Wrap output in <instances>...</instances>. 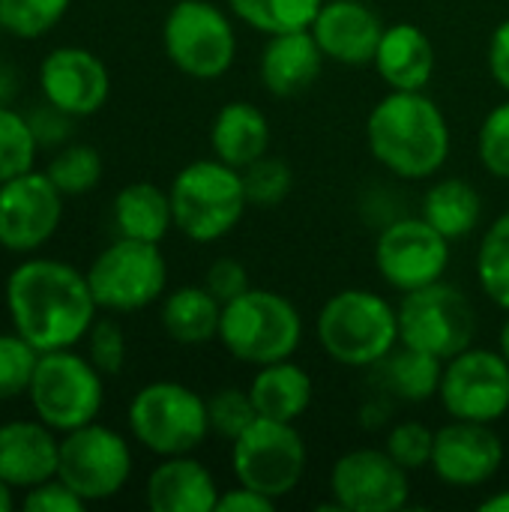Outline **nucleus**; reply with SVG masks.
Returning a JSON list of instances; mask_svg holds the SVG:
<instances>
[{"label":"nucleus","instance_id":"obj_1","mask_svg":"<svg viewBox=\"0 0 509 512\" xmlns=\"http://www.w3.org/2000/svg\"><path fill=\"white\" fill-rule=\"evenodd\" d=\"M12 330L39 354L75 348L99 318L87 273L60 258L24 255L3 285Z\"/></svg>","mask_w":509,"mask_h":512},{"label":"nucleus","instance_id":"obj_2","mask_svg":"<svg viewBox=\"0 0 509 512\" xmlns=\"http://www.w3.org/2000/svg\"><path fill=\"white\" fill-rule=\"evenodd\" d=\"M366 147L387 174L429 180L450 159V120L426 90H387L366 117Z\"/></svg>","mask_w":509,"mask_h":512},{"label":"nucleus","instance_id":"obj_3","mask_svg":"<svg viewBox=\"0 0 509 512\" xmlns=\"http://www.w3.org/2000/svg\"><path fill=\"white\" fill-rule=\"evenodd\" d=\"M315 336L333 363L375 369L399 345V309L378 291L342 288L324 300Z\"/></svg>","mask_w":509,"mask_h":512},{"label":"nucleus","instance_id":"obj_4","mask_svg":"<svg viewBox=\"0 0 509 512\" xmlns=\"http://www.w3.org/2000/svg\"><path fill=\"white\" fill-rule=\"evenodd\" d=\"M306 336V324L291 297L270 288H249L222 306L219 345L243 366L291 360Z\"/></svg>","mask_w":509,"mask_h":512},{"label":"nucleus","instance_id":"obj_5","mask_svg":"<svg viewBox=\"0 0 509 512\" xmlns=\"http://www.w3.org/2000/svg\"><path fill=\"white\" fill-rule=\"evenodd\" d=\"M168 195L174 210V231L192 243L225 240L249 210L243 174L216 156L183 165L174 174Z\"/></svg>","mask_w":509,"mask_h":512},{"label":"nucleus","instance_id":"obj_6","mask_svg":"<svg viewBox=\"0 0 509 512\" xmlns=\"http://www.w3.org/2000/svg\"><path fill=\"white\" fill-rule=\"evenodd\" d=\"M126 423L132 441L156 459L195 453L213 435L207 399L180 381L144 384L129 402Z\"/></svg>","mask_w":509,"mask_h":512},{"label":"nucleus","instance_id":"obj_7","mask_svg":"<svg viewBox=\"0 0 509 512\" xmlns=\"http://www.w3.org/2000/svg\"><path fill=\"white\" fill-rule=\"evenodd\" d=\"M228 6L213 0H177L162 21L168 63L195 81L222 78L237 60V27Z\"/></svg>","mask_w":509,"mask_h":512},{"label":"nucleus","instance_id":"obj_8","mask_svg":"<svg viewBox=\"0 0 509 512\" xmlns=\"http://www.w3.org/2000/svg\"><path fill=\"white\" fill-rule=\"evenodd\" d=\"M27 402L33 417L57 435L99 420L105 405V375L75 348L39 354Z\"/></svg>","mask_w":509,"mask_h":512},{"label":"nucleus","instance_id":"obj_9","mask_svg":"<svg viewBox=\"0 0 509 512\" xmlns=\"http://www.w3.org/2000/svg\"><path fill=\"white\" fill-rule=\"evenodd\" d=\"M306 468L309 450L297 423L258 417L240 438L231 441L234 483L249 486L276 504L300 489Z\"/></svg>","mask_w":509,"mask_h":512},{"label":"nucleus","instance_id":"obj_10","mask_svg":"<svg viewBox=\"0 0 509 512\" xmlns=\"http://www.w3.org/2000/svg\"><path fill=\"white\" fill-rule=\"evenodd\" d=\"M99 312L132 315L159 303L168 291V261L159 243L117 237L87 267Z\"/></svg>","mask_w":509,"mask_h":512},{"label":"nucleus","instance_id":"obj_11","mask_svg":"<svg viewBox=\"0 0 509 512\" xmlns=\"http://www.w3.org/2000/svg\"><path fill=\"white\" fill-rule=\"evenodd\" d=\"M399 342L450 360L477 339V309L471 297L447 279L408 291L399 300Z\"/></svg>","mask_w":509,"mask_h":512},{"label":"nucleus","instance_id":"obj_12","mask_svg":"<svg viewBox=\"0 0 509 512\" xmlns=\"http://www.w3.org/2000/svg\"><path fill=\"white\" fill-rule=\"evenodd\" d=\"M132 444L117 429L87 423L60 435L57 477L87 504L117 498L132 480Z\"/></svg>","mask_w":509,"mask_h":512},{"label":"nucleus","instance_id":"obj_13","mask_svg":"<svg viewBox=\"0 0 509 512\" xmlns=\"http://www.w3.org/2000/svg\"><path fill=\"white\" fill-rule=\"evenodd\" d=\"M438 402L450 420L498 426L509 414V363L498 348L471 345L444 360Z\"/></svg>","mask_w":509,"mask_h":512},{"label":"nucleus","instance_id":"obj_14","mask_svg":"<svg viewBox=\"0 0 509 512\" xmlns=\"http://www.w3.org/2000/svg\"><path fill=\"white\" fill-rule=\"evenodd\" d=\"M372 261L387 288L408 294L447 276L450 240L423 216H399L378 231Z\"/></svg>","mask_w":509,"mask_h":512},{"label":"nucleus","instance_id":"obj_15","mask_svg":"<svg viewBox=\"0 0 509 512\" xmlns=\"http://www.w3.org/2000/svg\"><path fill=\"white\" fill-rule=\"evenodd\" d=\"M327 492L342 512H399L411 501V474L384 447H357L330 465Z\"/></svg>","mask_w":509,"mask_h":512},{"label":"nucleus","instance_id":"obj_16","mask_svg":"<svg viewBox=\"0 0 509 512\" xmlns=\"http://www.w3.org/2000/svg\"><path fill=\"white\" fill-rule=\"evenodd\" d=\"M63 192L45 171H24L0 186V249L36 255L63 222Z\"/></svg>","mask_w":509,"mask_h":512},{"label":"nucleus","instance_id":"obj_17","mask_svg":"<svg viewBox=\"0 0 509 512\" xmlns=\"http://www.w3.org/2000/svg\"><path fill=\"white\" fill-rule=\"evenodd\" d=\"M507 462V447L495 426L471 420H447L435 429V453L429 471L450 489H483Z\"/></svg>","mask_w":509,"mask_h":512},{"label":"nucleus","instance_id":"obj_18","mask_svg":"<svg viewBox=\"0 0 509 512\" xmlns=\"http://www.w3.org/2000/svg\"><path fill=\"white\" fill-rule=\"evenodd\" d=\"M42 99L72 117H93L111 96V72L99 54L81 45H60L39 63Z\"/></svg>","mask_w":509,"mask_h":512},{"label":"nucleus","instance_id":"obj_19","mask_svg":"<svg viewBox=\"0 0 509 512\" xmlns=\"http://www.w3.org/2000/svg\"><path fill=\"white\" fill-rule=\"evenodd\" d=\"M384 27L369 0H324L309 30L330 63L360 69L372 66Z\"/></svg>","mask_w":509,"mask_h":512},{"label":"nucleus","instance_id":"obj_20","mask_svg":"<svg viewBox=\"0 0 509 512\" xmlns=\"http://www.w3.org/2000/svg\"><path fill=\"white\" fill-rule=\"evenodd\" d=\"M60 465V435L42 420L0 423V480L27 492L51 477Z\"/></svg>","mask_w":509,"mask_h":512},{"label":"nucleus","instance_id":"obj_21","mask_svg":"<svg viewBox=\"0 0 509 512\" xmlns=\"http://www.w3.org/2000/svg\"><path fill=\"white\" fill-rule=\"evenodd\" d=\"M324 63L327 57L309 27L273 33L264 39V48L258 54V81L270 96L291 99L306 93L318 81Z\"/></svg>","mask_w":509,"mask_h":512},{"label":"nucleus","instance_id":"obj_22","mask_svg":"<svg viewBox=\"0 0 509 512\" xmlns=\"http://www.w3.org/2000/svg\"><path fill=\"white\" fill-rule=\"evenodd\" d=\"M219 495L213 471L195 453L159 459L144 486V501L153 512H216Z\"/></svg>","mask_w":509,"mask_h":512},{"label":"nucleus","instance_id":"obj_23","mask_svg":"<svg viewBox=\"0 0 509 512\" xmlns=\"http://www.w3.org/2000/svg\"><path fill=\"white\" fill-rule=\"evenodd\" d=\"M372 69L387 84V90H426L438 69L435 42L420 24L411 21L387 24Z\"/></svg>","mask_w":509,"mask_h":512},{"label":"nucleus","instance_id":"obj_24","mask_svg":"<svg viewBox=\"0 0 509 512\" xmlns=\"http://www.w3.org/2000/svg\"><path fill=\"white\" fill-rule=\"evenodd\" d=\"M207 141H210V153L219 162L243 171L255 159L270 153L273 132H270L267 114L255 102L231 99L216 111L210 132H207Z\"/></svg>","mask_w":509,"mask_h":512},{"label":"nucleus","instance_id":"obj_25","mask_svg":"<svg viewBox=\"0 0 509 512\" xmlns=\"http://www.w3.org/2000/svg\"><path fill=\"white\" fill-rule=\"evenodd\" d=\"M249 396L255 402L258 417L297 423L315 402V381L291 357V360L258 366L249 381Z\"/></svg>","mask_w":509,"mask_h":512},{"label":"nucleus","instance_id":"obj_26","mask_svg":"<svg viewBox=\"0 0 509 512\" xmlns=\"http://www.w3.org/2000/svg\"><path fill=\"white\" fill-rule=\"evenodd\" d=\"M222 303L204 285H180L159 300L165 336L183 348H204L219 339Z\"/></svg>","mask_w":509,"mask_h":512},{"label":"nucleus","instance_id":"obj_27","mask_svg":"<svg viewBox=\"0 0 509 512\" xmlns=\"http://www.w3.org/2000/svg\"><path fill=\"white\" fill-rule=\"evenodd\" d=\"M111 222L117 237L144 240V243H162L168 231L174 228V210L168 189L138 180L126 183L111 204Z\"/></svg>","mask_w":509,"mask_h":512},{"label":"nucleus","instance_id":"obj_28","mask_svg":"<svg viewBox=\"0 0 509 512\" xmlns=\"http://www.w3.org/2000/svg\"><path fill=\"white\" fill-rule=\"evenodd\" d=\"M483 195L465 177H441L435 180L420 204V216L441 231L450 243L471 237L483 222Z\"/></svg>","mask_w":509,"mask_h":512},{"label":"nucleus","instance_id":"obj_29","mask_svg":"<svg viewBox=\"0 0 509 512\" xmlns=\"http://www.w3.org/2000/svg\"><path fill=\"white\" fill-rule=\"evenodd\" d=\"M441 372H444V360L408 348L402 342L375 366L381 390L408 405H423L429 399H438Z\"/></svg>","mask_w":509,"mask_h":512},{"label":"nucleus","instance_id":"obj_30","mask_svg":"<svg viewBox=\"0 0 509 512\" xmlns=\"http://www.w3.org/2000/svg\"><path fill=\"white\" fill-rule=\"evenodd\" d=\"M225 6L249 30L273 36L312 27L324 0H225Z\"/></svg>","mask_w":509,"mask_h":512},{"label":"nucleus","instance_id":"obj_31","mask_svg":"<svg viewBox=\"0 0 509 512\" xmlns=\"http://www.w3.org/2000/svg\"><path fill=\"white\" fill-rule=\"evenodd\" d=\"M477 285L483 297L509 312V210H504L486 231L477 249Z\"/></svg>","mask_w":509,"mask_h":512},{"label":"nucleus","instance_id":"obj_32","mask_svg":"<svg viewBox=\"0 0 509 512\" xmlns=\"http://www.w3.org/2000/svg\"><path fill=\"white\" fill-rule=\"evenodd\" d=\"M102 171H105L102 153L93 144H72V141L57 147L51 162H48V168H45L51 183L66 198L93 192L99 186V180H102Z\"/></svg>","mask_w":509,"mask_h":512},{"label":"nucleus","instance_id":"obj_33","mask_svg":"<svg viewBox=\"0 0 509 512\" xmlns=\"http://www.w3.org/2000/svg\"><path fill=\"white\" fill-rule=\"evenodd\" d=\"M72 0H0L3 33L15 39H39L51 33L69 12Z\"/></svg>","mask_w":509,"mask_h":512},{"label":"nucleus","instance_id":"obj_34","mask_svg":"<svg viewBox=\"0 0 509 512\" xmlns=\"http://www.w3.org/2000/svg\"><path fill=\"white\" fill-rule=\"evenodd\" d=\"M39 144L27 123V114L12 105H0V186L30 168H36Z\"/></svg>","mask_w":509,"mask_h":512},{"label":"nucleus","instance_id":"obj_35","mask_svg":"<svg viewBox=\"0 0 509 512\" xmlns=\"http://www.w3.org/2000/svg\"><path fill=\"white\" fill-rule=\"evenodd\" d=\"M240 174H243L249 207H258V210H273V207L285 204L294 189V168L273 153L255 159Z\"/></svg>","mask_w":509,"mask_h":512},{"label":"nucleus","instance_id":"obj_36","mask_svg":"<svg viewBox=\"0 0 509 512\" xmlns=\"http://www.w3.org/2000/svg\"><path fill=\"white\" fill-rule=\"evenodd\" d=\"M207 417H210V432L216 438L228 444L240 438L258 420L249 387H219L213 396H207Z\"/></svg>","mask_w":509,"mask_h":512},{"label":"nucleus","instance_id":"obj_37","mask_svg":"<svg viewBox=\"0 0 509 512\" xmlns=\"http://www.w3.org/2000/svg\"><path fill=\"white\" fill-rule=\"evenodd\" d=\"M408 474H420L432 465L435 453V429L423 420H399L387 429L381 444Z\"/></svg>","mask_w":509,"mask_h":512},{"label":"nucleus","instance_id":"obj_38","mask_svg":"<svg viewBox=\"0 0 509 512\" xmlns=\"http://www.w3.org/2000/svg\"><path fill=\"white\" fill-rule=\"evenodd\" d=\"M39 363V351L12 333H0V402H12L18 396H27L33 372Z\"/></svg>","mask_w":509,"mask_h":512},{"label":"nucleus","instance_id":"obj_39","mask_svg":"<svg viewBox=\"0 0 509 512\" xmlns=\"http://www.w3.org/2000/svg\"><path fill=\"white\" fill-rule=\"evenodd\" d=\"M477 159L492 177L509 180V96L483 117L477 132Z\"/></svg>","mask_w":509,"mask_h":512},{"label":"nucleus","instance_id":"obj_40","mask_svg":"<svg viewBox=\"0 0 509 512\" xmlns=\"http://www.w3.org/2000/svg\"><path fill=\"white\" fill-rule=\"evenodd\" d=\"M84 345H87V360L105 375V378H114L123 372L126 366V354H129V345H126V333L120 327V321L111 318V312L105 318H96L93 327L87 330L84 336Z\"/></svg>","mask_w":509,"mask_h":512},{"label":"nucleus","instance_id":"obj_41","mask_svg":"<svg viewBox=\"0 0 509 512\" xmlns=\"http://www.w3.org/2000/svg\"><path fill=\"white\" fill-rule=\"evenodd\" d=\"M222 306L225 303H231L234 297H240L243 291H249L252 288V282H249V270H246V264L243 261H237V258H228V255H222V258H216V261H210V267H207V273H204V282H201Z\"/></svg>","mask_w":509,"mask_h":512},{"label":"nucleus","instance_id":"obj_42","mask_svg":"<svg viewBox=\"0 0 509 512\" xmlns=\"http://www.w3.org/2000/svg\"><path fill=\"white\" fill-rule=\"evenodd\" d=\"M75 120H78V117H72V114L54 108L51 102H45V105L27 111V123H30V129H33L36 144H39V147H48V150H57V147L69 144V138H72V132H75Z\"/></svg>","mask_w":509,"mask_h":512},{"label":"nucleus","instance_id":"obj_43","mask_svg":"<svg viewBox=\"0 0 509 512\" xmlns=\"http://www.w3.org/2000/svg\"><path fill=\"white\" fill-rule=\"evenodd\" d=\"M84 507H87V501L78 498L60 477H51V480L27 489L21 498L24 512H81Z\"/></svg>","mask_w":509,"mask_h":512},{"label":"nucleus","instance_id":"obj_44","mask_svg":"<svg viewBox=\"0 0 509 512\" xmlns=\"http://www.w3.org/2000/svg\"><path fill=\"white\" fill-rule=\"evenodd\" d=\"M279 507L273 498L249 489V486H240L234 483L231 489H222L219 495V504H216V512H273Z\"/></svg>","mask_w":509,"mask_h":512},{"label":"nucleus","instance_id":"obj_45","mask_svg":"<svg viewBox=\"0 0 509 512\" xmlns=\"http://www.w3.org/2000/svg\"><path fill=\"white\" fill-rule=\"evenodd\" d=\"M489 75L492 81L504 90V96H509V18H504L489 39Z\"/></svg>","mask_w":509,"mask_h":512},{"label":"nucleus","instance_id":"obj_46","mask_svg":"<svg viewBox=\"0 0 509 512\" xmlns=\"http://www.w3.org/2000/svg\"><path fill=\"white\" fill-rule=\"evenodd\" d=\"M18 90H21L18 72L9 63L0 60V105H12L15 96H18Z\"/></svg>","mask_w":509,"mask_h":512},{"label":"nucleus","instance_id":"obj_47","mask_svg":"<svg viewBox=\"0 0 509 512\" xmlns=\"http://www.w3.org/2000/svg\"><path fill=\"white\" fill-rule=\"evenodd\" d=\"M480 512H509V489H495L489 498H483L477 504Z\"/></svg>","mask_w":509,"mask_h":512},{"label":"nucleus","instance_id":"obj_48","mask_svg":"<svg viewBox=\"0 0 509 512\" xmlns=\"http://www.w3.org/2000/svg\"><path fill=\"white\" fill-rule=\"evenodd\" d=\"M15 507V489L0 480V512H9Z\"/></svg>","mask_w":509,"mask_h":512},{"label":"nucleus","instance_id":"obj_49","mask_svg":"<svg viewBox=\"0 0 509 512\" xmlns=\"http://www.w3.org/2000/svg\"><path fill=\"white\" fill-rule=\"evenodd\" d=\"M507 318H504V324H501V330H498V351L507 357L509 363V312H504Z\"/></svg>","mask_w":509,"mask_h":512},{"label":"nucleus","instance_id":"obj_50","mask_svg":"<svg viewBox=\"0 0 509 512\" xmlns=\"http://www.w3.org/2000/svg\"><path fill=\"white\" fill-rule=\"evenodd\" d=\"M0 36H3V24H0Z\"/></svg>","mask_w":509,"mask_h":512}]
</instances>
